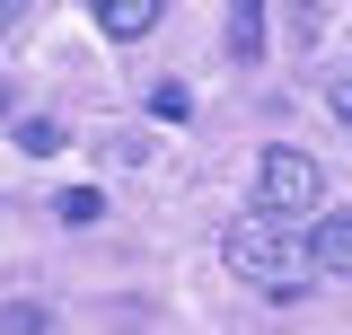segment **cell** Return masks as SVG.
<instances>
[{
  "label": "cell",
  "mask_w": 352,
  "mask_h": 335,
  "mask_svg": "<svg viewBox=\"0 0 352 335\" xmlns=\"http://www.w3.org/2000/svg\"><path fill=\"white\" fill-rule=\"evenodd\" d=\"M150 115H159V124H185V115H194V88L185 80H150Z\"/></svg>",
  "instance_id": "8992f818"
},
{
  "label": "cell",
  "mask_w": 352,
  "mask_h": 335,
  "mask_svg": "<svg viewBox=\"0 0 352 335\" xmlns=\"http://www.w3.org/2000/svg\"><path fill=\"white\" fill-rule=\"evenodd\" d=\"M18 150H27V159H53V150H62V124H53V115H18Z\"/></svg>",
  "instance_id": "52a82bcc"
},
{
  "label": "cell",
  "mask_w": 352,
  "mask_h": 335,
  "mask_svg": "<svg viewBox=\"0 0 352 335\" xmlns=\"http://www.w3.org/2000/svg\"><path fill=\"white\" fill-rule=\"evenodd\" d=\"M0 327H9V335H27V327H53V309H36V300H9V309H0Z\"/></svg>",
  "instance_id": "ba28073f"
},
{
  "label": "cell",
  "mask_w": 352,
  "mask_h": 335,
  "mask_svg": "<svg viewBox=\"0 0 352 335\" xmlns=\"http://www.w3.org/2000/svg\"><path fill=\"white\" fill-rule=\"evenodd\" d=\"M159 18H168V0H97V27L115 44H141V36H159Z\"/></svg>",
  "instance_id": "3957f363"
},
{
  "label": "cell",
  "mask_w": 352,
  "mask_h": 335,
  "mask_svg": "<svg viewBox=\"0 0 352 335\" xmlns=\"http://www.w3.org/2000/svg\"><path fill=\"white\" fill-rule=\"evenodd\" d=\"M220 256H229V274H238V283H256L264 300H300L308 283L326 274V265H317V247L282 230V212H256V221H229V238H220Z\"/></svg>",
  "instance_id": "6da1fadb"
},
{
  "label": "cell",
  "mask_w": 352,
  "mask_h": 335,
  "mask_svg": "<svg viewBox=\"0 0 352 335\" xmlns=\"http://www.w3.org/2000/svg\"><path fill=\"white\" fill-rule=\"evenodd\" d=\"M18 18H27V0H0V27H18Z\"/></svg>",
  "instance_id": "8fae6325"
},
{
  "label": "cell",
  "mask_w": 352,
  "mask_h": 335,
  "mask_svg": "<svg viewBox=\"0 0 352 335\" xmlns=\"http://www.w3.org/2000/svg\"><path fill=\"white\" fill-rule=\"evenodd\" d=\"M97 212H106V203H97V185H71V194H62V221H97Z\"/></svg>",
  "instance_id": "9c48e42d"
},
{
  "label": "cell",
  "mask_w": 352,
  "mask_h": 335,
  "mask_svg": "<svg viewBox=\"0 0 352 335\" xmlns=\"http://www.w3.org/2000/svg\"><path fill=\"white\" fill-rule=\"evenodd\" d=\"M317 203H326V168L291 141H273L256 159V212H317Z\"/></svg>",
  "instance_id": "7a4b0ae2"
},
{
  "label": "cell",
  "mask_w": 352,
  "mask_h": 335,
  "mask_svg": "<svg viewBox=\"0 0 352 335\" xmlns=\"http://www.w3.org/2000/svg\"><path fill=\"white\" fill-rule=\"evenodd\" d=\"M326 97H335V115H344V124H352V80H335V88H326Z\"/></svg>",
  "instance_id": "30bf717a"
},
{
  "label": "cell",
  "mask_w": 352,
  "mask_h": 335,
  "mask_svg": "<svg viewBox=\"0 0 352 335\" xmlns=\"http://www.w3.org/2000/svg\"><path fill=\"white\" fill-rule=\"evenodd\" d=\"M9 97H18V88H9V80H0V124H9Z\"/></svg>",
  "instance_id": "7c38bea8"
},
{
  "label": "cell",
  "mask_w": 352,
  "mask_h": 335,
  "mask_svg": "<svg viewBox=\"0 0 352 335\" xmlns=\"http://www.w3.org/2000/svg\"><path fill=\"white\" fill-rule=\"evenodd\" d=\"M229 53H238V62L264 53V0H229Z\"/></svg>",
  "instance_id": "5b68a950"
},
{
  "label": "cell",
  "mask_w": 352,
  "mask_h": 335,
  "mask_svg": "<svg viewBox=\"0 0 352 335\" xmlns=\"http://www.w3.org/2000/svg\"><path fill=\"white\" fill-rule=\"evenodd\" d=\"M308 247H317V265H326V274H352V212H317Z\"/></svg>",
  "instance_id": "277c9868"
}]
</instances>
